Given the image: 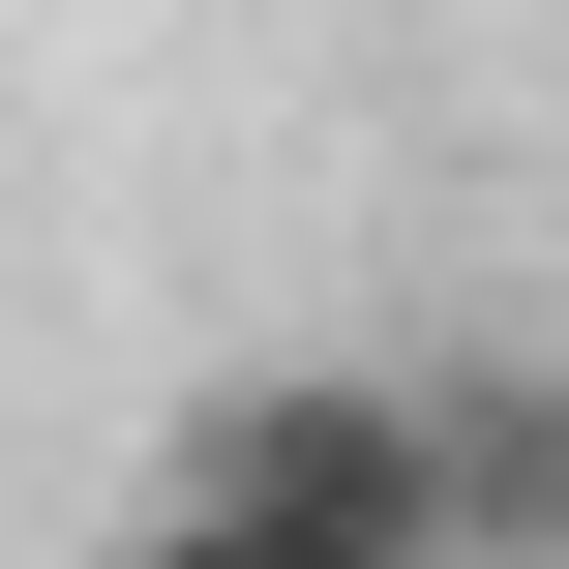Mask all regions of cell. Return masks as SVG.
<instances>
[{
	"label": "cell",
	"instance_id": "cell-2",
	"mask_svg": "<svg viewBox=\"0 0 569 569\" xmlns=\"http://www.w3.org/2000/svg\"><path fill=\"white\" fill-rule=\"evenodd\" d=\"M120 569H390V540H330V510H240V480H150V510H120Z\"/></svg>",
	"mask_w": 569,
	"mask_h": 569
},
{
	"label": "cell",
	"instance_id": "cell-1",
	"mask_svg": "<svg viewBox=\"0 0 569 569\" xmlns=\"http://www.w3.org/2000/svg\"><path fill=\"white\" fill-rule=\"evenodd\" d=\"M420 390V569H569V360H390Z\"/></svg>",
	"mask_w": 569,
	"mask_h": 569
}]
</instances>
